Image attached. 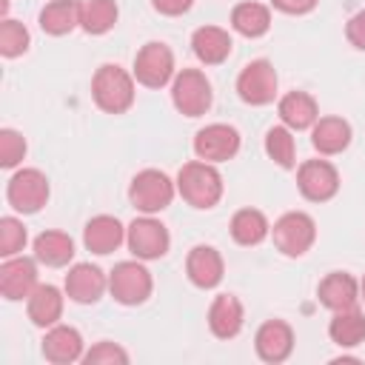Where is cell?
Returning a JSON list of instances; mask_svg holds the SVG:
<instances>
[{"mask_svg": "<svg viewBox=\"0 0 365 365\" xmlns=\"http://www.w3.org/2000/svg\"><path fill=\"white\" fill-rule=\"evenodd\" d=\"M91 97H94L97 108H103L106 114H123L134 103V80L120 66L106 63L97 68V74L91 80Z\"/></svg>", "mask_w": 365, "mask_h": 365, "instance_id": "6da1fadb", "label": "cell"}, {"mask_svg": "<svg viewBox=\"0 0 365 365\" xmlns=\"http://www.w3.org/2000/svg\"><path fill=\"white\" fill-rule=\"evenodd\" d=\"M177 191L194 208H214L222 197V177L211 163H185L177 174Z\"/></svg>", "mask_w": 365, "mask_h": 365, "instance_id": "7a4b0ae2", "label": "cell"}, {"mask_svg": "<svg viewBox=\"0 0 365 365\" xmlns=\"http://www.w3.org/2000/svg\"><path fill=\"white\" fill-rule=\"evenodd\" d=\"M171 100H174V106H177L180 114H185V117H200V114H205L208 106H211V83L205 80L202 71H197V68H182V71L174 77Z\"/></svg>", "mask_w": 365, "mask_h": 365, "instance_id": "3957f363", "label": "cell"}, {"mask_svg": "<svg viewBox=\"0 0 365 365\" xmlns=\"http://www.w3.org/2000/svg\"><path fill=\"white\" fill-rule=\"evenodd\" d=\"M317 240V225L302 211H288L274 222V245L285 257H302Z\"/></svg>", "mask_w": 365, "mask_h": 365, "instance_id": "277c9868", "label": "cell"}, {"mask_svg": "<svg viewBox=\"0 0 365 365\" xmlns=\"http://www.w3.org/2000/svg\"><path fill=\"white\" fill-rule=\"evenodd\" d=\"M128 197L131 202L145 211V214H154V211H163L171 205L174 200V182L157 171V168H145L140 171L134 180H131V188H128Z\"/></svg>", "mask_w": 365, "mask_h": 365, "instance_id": "5b68a950", "label": "cell"}, {"mask_svg": "<svg viewBox=\"0 0 365 365\" xmlns=\"http://www.w3.org/2000/svg\"><path fill=\"white\" fill-rule=\"evenodd\" d=\"M6 197H9V205L14 211H23V214H34L46 205L48 200V180L43 171L37 168H23L17 171L11 180H9V188H6Z\"/></svg>", "mask_w": 365, "mask_h": 365, "instance_id": "8992f818", "label": "cell"}, {"mask_svg": "<svg viewBox=\"0 0 365 365\" xmlns=\"http://www.w3.org/2000/svg\"><path fill=\"white\" fill-rule=\"evenodd\" d=\"M151 274L140 265V262H117L111 277H108V288L111 297L123 305H140L151 297Z\"/></svg>", "mask_w": 365, "mask_h": 365, "instance_id": "52a82bcc", "label": "cell"}, {"mask_svg": "<svg viewBox=\"0 0 365 365\" xmlns=\"http://www.w3.org/2000/svg\"><path fill=\"white\" fill-rule=\"evenodd\" d=\"M174 74V54L163 43H145L134 57V77L148 88H160Z\"/></svg>", "mask_w": 365, "mask_h": 365, "instance_id": "ba28073f", "label": "cell"}, {"mask_svg": "<svg viewBox=\"0 0 365 365\" xmlns=\"http://www.w3.org/2000/svg\"><path fill=\"white\" fill-rule=\"evenodd\" d=\"M297 185H299L305 200L325 202L339 191V174L325 160H305L297 171Z\"/></svg>", "mask_w": 365, "mask_h": 365, "instance_id": "9c48e42d", "label": "cell"}, {"mask_svg": "<svg viewBox=\"0 0 365 365\" xmlns=\"http://www.w3.org/2000/svg\"><path fill=\"white\" fill-rule=\"evenodd\" d=\"M237 91L245 103L251 106H265L277 94V71L268 60H254L248 63L240 77H237Z\"/></svg>", "mask_w": 365, "mask_h": 365, "instance_id": "30bf717a", "label": "cell"}, {"mask_svg": "<svg viewBox=\"0 0 365 365\" xmlns=\"http://www.w3.org/2000/svg\"><path fill=\"white\" fill-rule=\"evenodd\" d=\"M240 151V134L237 128L225 125V123H214L197 131L194 137V154L205 163H222L231 160Z\"/></svg>", "mask_w": 365, "mask_h": 365, "instance_id": "8fae6325", "label": "cell"}, {"mask_svg": "<svg viewBox=\"0 0 365 365\" xmlns=\"http://www.w3.org/2000/svg\"><path fill=\"white\" fill-rule=\"evenodd\" d=\"M125 240H128L131 254L140 257V259H160V257L168 251V242H171L165 225L157 222V220H151V217L134 220V222L128 225Z\"/></svg>", "mask_w": 365, "mask_h": 365, "instance_id": "7c38bea8", "label": "cell"}, {"mask_svg": "<svg viewBox=\"0 0 365 365\" xmlns=\"http://www.w3.org/2000/svg\"><path fill=\"white\" fill-rule=\"evenodd\" d=\"M254 348L259 354L262 362H285L294 351V331L288 322L282 319H268L259 325L257 336H254Z\"/></svg>", "mask_w": 365, "mask_h": 365, "instance_id": "4fadbf2b", "label": "cell"}, {"mask_svg": "<svg viewBox=\"0 0 365 365\" xmlns=\"http://www.w3.org/2000/svg\"><path fill=\"white\" fill-rule=\"evenodd\" d=\"M37 288V265L29 257H14L6 259L0 268V291L6 299H23L31 297V291Z\"/></svg>", "mask_w": 365, "mask_h": 365, "instance_id": "5bb4252c", "label": "cell"}, {"mask_svg": "<svg viewBox=\"0 0 365 365\" xmlns=\"http://www.w3.org/2000/svg\"><path fill=\"white\" fill-rule=\"evenodd\" d=\"M106 274L97 268V265H91V262H77L68 274H66V294L74 299V302H83V305H88V302H97L100 297H103V291H106Z\"/></svg>", "mask_w": 365, "mask_h": 365, "instance_id": "9a60e30c", "label": "cell"}, {"mask_svg": "<svg viewBox=\"0 0 365 365\" xmlns=\"http://www.w3.org/2000/svg\"><path fill=\"white\" fill-rule=\"evenodd\" d=\"M185 274L197 288H214L222 279V257L211 245H194L185 259Z\"/></svg>", "mask_w": 365, "mask_h": 365, "instance_id": "2e32d148", "label": "cell"}, {"mask_svg": "<svg viewBox=\"0 0 365 365\" xmlns=\"http://www.w3.org/2000/svg\"><path fill=\"white\" fill-rule=\"evenodd\" d=\"M43 356L54 365H66V362H77L83 356V336L77 328L68 325H54L46 339H43Z\"/></svg>", "mask_w": 365, "mask_h": 365, "instance_id": "e0dca14e", "label": "cell"}, {"mask_svg": "<svg viewBox=\"0 0 365 365\" xmlns=\"http://www.w3.org/2000/svg\"><path fill=\"white\" fill-rule=\"evenodd\" d=\"M319 302L331 311H345V308H356V299H359V285L351 274H342V271H334L328 274L322 282H319Z\"/></svg>", "mask_w": 365, "mask_h": 365, "instance_id": "ac0fdd59", "label": "cell"}, {"mask_svg": "<svg viewBox=\"0 0 365 365\" xmlns=\"http://www.w3.org/2000/svg\"><path fill=\"white\" fill-rule=\"evenodd\" d=\"M231 37H228V31L225 29H220V26H202V29H197L194 31V37H191V48H194V54L205 63V66H220L228 54H231Z\"/></svg>", "mask_w": 365, "mask_h": 365, "instance_id": "d6986e66", "label": "cell"}, {"mask_svg": "<svg viewBox=\"0 0 365 365\" xmlns=\"http://www.w3.org/2000/svg\"><path fill=\"white\" fill-rule=\"evenodd\" d=\"M123 225L117 217H108V214H100L94 220H88L86 231H83V242L91 254H111L120 242H123Z\"/></svg>", "mask_w": 365, "mask_h": 365, "instance_id": "ffe728a7", "label": "cell"}, {"mask_svg": "<svg viewBox=\"0 0 365 365\" xmlns=\"http://www.w3.org/2000/svg\"><path fill=\"white\" fill-rule=\"evenodd\" d=\"M208 325H211L214 336H220V339L237 336L240 328H242V305H240V299L231 297V294H220L208 308Z\"/></svg>", "mask_w": 365, "mask_h": 365, "instance_id": "44dd1931", "label": "cell"}, {"mask_svg": "<svg viewBox=\"0 0 365 365\" xmlns=\"http://www.w3.org/2000/svg\"><path fill=\"white\" fill-rule=\"evenodd\" d=\"M311 143L319 154H339L351 143V125L342 117H322L314 123Z\"/></svg>", "mask_w": 365, "mask_h": 365, "instance_id": "7402d4cb", "label": "cell"}, {"mask_svg": "<svg viewBox=\"0 0 365 365\" xmlns=\"http://www.w3.org/2000/svg\"><path fill=\"white\" fill-rule=\"evenodd\" d=\"M279 117L288 128H311L317 123V100L305 91H288L282 100H279Z\"/></svg>", "mask_w": 365, "mask_h": 365, "instance_id": "603a6c76", "label": "cell"}, {"mask_svg": "<svg viewBox=\"0 0 365 365\" xmlns=\"http://www.w3.org/2000/svg\"><path fill=\"white\" fill-rule=\"evenodd\" d=\"M63 314V297L54 285H37L29 297V319L37 328H48Z\"/></svg>", "mask_w": 365, "mask_h": 365, "instance_id": "cb8c5ba5", "label": "cell"}, {"mask_svg": "<svg viewBox=\"0 0 365 365\" xmlns=\"http://www.w3.org/2000/svg\"><path fill=\"white\" fill-rule=\"evenodd\" d=\"M80 23V3L77 0H51L43 11H40V29L46 34H68L74 26Z\"/></svg>", "mask_w": 365, "mask_h": 365, "instance_id": "d4e9b609", "label": "cell"}, {"mask_svg": "<svg viewBox=\"0 0 365 365\" xmlns=\"http://www.w3.org/2000/svg\"><path fill=\"white\" fill-rule=\"evenodd\" d=\"M34 257L51 268L68 265V259L74 257V242L63 231H43L34 240Z\"/></svg>", "mask_w": 365, "mask_h": 365, "instance_id": "484cf974", "label": "cell"}, {"mask_svg": "<svg viewBox=\"0 0 365 365\" xmlns=\"http://www.w3.org/2000/svg\"><path fill=\"white\" fill-rule=\"evenodd\" d=\"M328 334L336 345L342 348H354L365 339V317L356 308H345V311H334V319L328 325Z\"/></svg>", "mask_w": 365, "mask_h": 365, "instance_id": "4316f807", "label": "cell"}, {"mask_svg": "<svg viewBox=\"0 0 365 365\" xmlns=\"http://www.w3.org/2000/svg\"><path fill=\"white\" fill-rule=\"evenodd\" d=\"M231 26L242 37H262L271 26V11L262 3H240L231 11Z\"/></svg>", "mask_w": 365, "mask_h": 365, "instance_id": "83f0119b", "label": "cell"}, {"mask_svg": "<svg viewBox=\"0 0 365 365\" xmlns=\"http://www.w3.org/2000/svg\"><path fill=\"white\" fill-rule=\"evenodd\" d=\"M231 237L240 242V245H257L268 237V220L262 211L257 208H242L234 214L231 220Z\"/></svg>", "mask_w": 365, "mask_h": 365, "instance_id": "f1b7e54d", "label": "cell"}, {"mask_svg": "<svg viewBox=\"0 0 365 365\" xmlns=\"http://www.w3.org/2000/svg\"><path fill=\"white\" fill-rule=\"evenodd\" d=\"M117 23L114 0H80V26L88 34H106Z\"/></svg>", "mask_w": 365, "mask_h": 365, "instance_id": "f546056e", "label": "cell"}, {"mask_svg": "<svg viewBox=\"0 0 365 365\" xmlns=\"http://www.w3.org/2000/svg\"><path fill=\"white\" fill-rule=\"evenodd\" d=\"M265 151L274 163H279L282 168H291L294 165V137L285 125H274L268 134H265Z\"/></svg>", "mask_w": 365, "mask_h": 365, "instance_id": "4dcf8cb0", "label": "cell"}, {"mask_svg": "<svg viewBox=\"0 0 365 365\" xmlns=\"http://www.w3.org/2000/svg\"><path fill=\"white\" fill-rule=\"evenodd\" d=\"M29 48V31L17 20H3L0 23V54L3 57H17Z\"/></svg>", "mask_w": 365, "mask_h": 365, "instance_id": "1f68e13d", "label": "cell"}, {"mask_svg": "<svg viewBox=\"0 0 365 365\" xmlns=\"http://www.w3.org/2000/svg\"><path fill=\"white\" fill-rule=\"evenodd\" d=\"M26 245V228L20 220L14 217H3L0 220V254L3 257H14L17 251H23Z\"/></svg>", "mask_w": 365, "mask_h": 365, "instance_id": "d6a6232c", "label": "cell"}, {"mask_svg": "<svg viewBox=\"0 0 365 365\" xmlns=\"http://www.w3.org/2000/svg\"><path fill=\"white\" fill-rule=\"evenodd\" d=\"M26 154V140L14 131V128H3L0 131V165L3 168H14Z\"/></svg>", "mask_w": 365, "mask_h": 365, "instance_id": "836d02e7", "label": "cell"}, {"mask_svg": "<svg viewBox=\"0 0 365 365\" xmlns=\"http://www.w3.org/2000/svg\"><path fill=\"white\" fill-rule=\"evenodd\" d=\"M83 362L86 365H114V362L125 365L128 362V354L120 345H114V342H97L88 354H83Z\"/></svg>", "mask_w": 365, "mask_h": 365, "instance_id": "e575fe53", "label": "cell"}, {"mask_svg": "<svg viewBox=\"0 0 365 365\" xmlns=\"http://www.w3.org/2000/svg\"><path fill=\"white\" fill-rule=\"evenodd\" d=\"M345 34H348L351 46H356V48H362V51H365V11H356V14L348 20Z\"/></svg>", "mask_w": 365, "mask_h": 365, "instance_id": "d590c367", "label": "cell"}, {"mask_svg": "<svg viewBox=\"0 0 365 365\" xmlns=\"http://www.w3.org/2000/svg\"><path fill=\"white\" fill-rule=\"evenodd\" d=\"M151 3H154V9H157L160 14H168V17H174V14H182V11H188L194 0H151Z\"/></svg>", "mask_w": 365, "mask_h": 365, "instance_id": "8d00e7d4", "label": "cell"}, {"mask_svg": "<svg viewBox=\"0 0 365 365\" xmlns=\"http://www.w3.org/2000/svg\"><path fill=\"white\" fill-rule=\"evenodd\" d=\"M271 3L285 14H305L317 6V0H271Z\"/></svg>", "mask_w": 365, "mask_h": 365, "instance_id": "74e56055", "label": "cell"}, {"mask_svg": "<svg viewBox=\"0 0 365 365\" xmlns=\"http://www.w3.org/2000/svg\"><path fill=\"white\" fill-rule=\"evenodd\" d=\"M362 297H365V277H362Z\"/></svg>", "mask_w": 365, "mask_h": 365, "instance_id": "f35d334b", "label": "cell"}]
</instances>
